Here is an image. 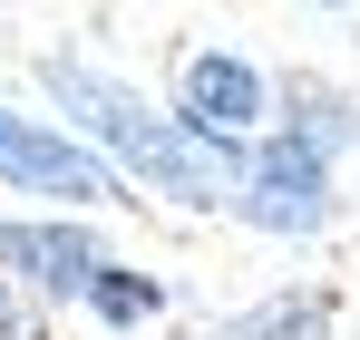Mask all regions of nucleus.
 Masks as SVG:
<instances>
[{
	"label": "nucleus",
	"instance_id": "nucleus-1",
	"mask_svg": "<svg viewBox=\"0 0 360 340\" xmlns=\"http://www.w3.org/2000/svg\"><path fill=\"white\" fill-rule=\"evenodd\" d=\"M39 78H49V98H59L88 136L117 146V166L136 175V185H156V195H176V204H214V195L234 185L224 156H214V136H195V126H176V117H156L136 88L98 78V68H78V58H49Z\"/></svg>",
	"mask_w": 360,
	"mask_h": 340
},
{
	"label": "nucleus",
	"instance_id": "nucleus-2",
	"mask_svg": "<svg viewBox=\"0 0 360 340\" xmlns=\"http://www.w3.org/2000/svg\"><path fill=\"white\" fill-rule=\"evenodd\" d=\"M0 175L30 185V195H68V204L108 195V175L88 166L68 136H49V126H30V117H10V107H0Z\"/></svg>",
	"mask_w": 360,
	"mask_h": 340
},
{
	"label": "nucleus",
	"instance_id": "nucleus-3",
	"mask_svg": "<svg viewBox=\"0 0 360 340\" xmlns=\"http://www.w3.org/2000/svg\"><path fill=\"white\" fill-rule=\"evenodd\" d=\"M243 214L273 233H311L321 214H331V195H321V146L302 136V146H273V166L243 185Z\"/></svg>",
	"mask_w": 360,
	"mask_h": 340
},
{
	"label": "nucleus",
	"instance_id": "nucleus-4",
	"mask_svg": "<svg viewBox=\"0 0 360 340\" xmlns=\"http://www.w3.org/2000/svg\"><path fill=\"white\" fill-rule=\"evenodd\" d=\"M185 117H195V136H243V126L263 117V78H253L234 49H205L185 68Z\"/></svg>",
	"mask_w": 360,
	"mask_h": 340
},
{
	"label": "nucleus",
	"instance_id": "nucleus-5",
	"mask_svg": "<svg viewBox=\"0 0 360 340\" xmlns=\"http://www.w3.org/2000/svg\"><path fill=\"white\" fill-rule=\"evenodd\" d=\"M0 263L30 273L39 292H88V282H98L88 233H49V224H0Z\"/></svg>",
	"mask_w": 360,
	"mask_h": 340
},
{
	"label": "nucleus",
	"instance_id": "nucleus-6",
	"mask_svg": "<svg viewBox=\"0 0 360 340\" xmlns=\"http://www.w3.org/2000/svg\"><path fill=\"white\" fill-rule=\"evenodd\" d=\"M321 331H331V301L302 292V301H263V311H243L234 331H214V340H321Z\"/></svg>",
	"mask_w": 360,
	"mask_h": 340
},
{
	"label": "nucleus",
	"instance_id": "nucleus-7",
	"mask_svg": "<svg viewBox=\"0 0 360 340\" xmlns=\"http://www.w3.org/2000/svg\"><path fill=\"white\" fill-rule=\"evenodd\" d=\"M98 311H108V321H146V311H156V282H146V273H98Z\"/></svg>",
	"mask_w": 360,
	"mask_h": 340
},
{
	"label": "nucleus",
	"instance_id": "nucleus-8",
	"mask_svg": "<svg viewBox=\"0 0 360 340\" xmlns=\"http://www.w3.org/2000/svg\"><path fill=\"white\" fill-rule=\"evenodd\" d=\"M321 10H341V20H360V0H321Z\"/></svg>",
	"mask_w": 360,
	"mask_h": 340
}]
</instances>
